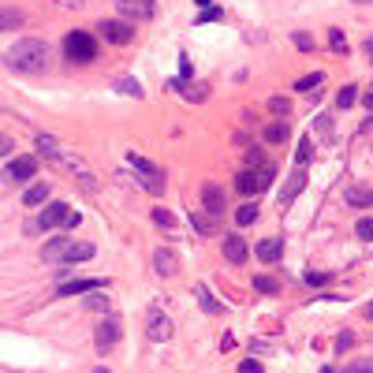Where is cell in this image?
Wrapping results in <instances>:
<instances>
[{
	"label": "cell",
	"mask_w": 373,
	"mask_h": 373,
	"mask_svg": "<svg viewBox=\"0 0 373 373\" xmlns=\"http://www.w3.org/2000/svg\"><path fill=\"white\" fill-rule=\"evenodd\" d=\"M355 235L366 239V243H373V217H362V221H358V224H355Z\"/></svg>",
	"instance_id": "27"
},
{
	"label": "cell",
	"mask_w": 373,
	"mask_h": 373,
	"mask_svg": "<svg viewBox=\"0 0 373 373\" xmlns=\"http://www.w3.org/2000/svg\"><path fill=\"white\" fill-rule=\"evenodd\" d=\"M310 157H313V142H310V138H303V142H299V153H295V161H299V165H306Z\"/></svg>",
	"instance_id": "31"
},
{
	"label": "cell",
	"mask_w": 373,
	"mask_h": 373,
	"mask_svg": "<svg viewBox=\"0 0 373 373\" xmlns=\"http://www.w3.org/2000/svg\"><path fill=\"white\" fill-rule=\"evenodd\" d=\"M247 165H257V168H262V165H265V161H262V150H250V153H247Z\"/></svg>",
	"instance_id": "40"
},
{
	"label": "cell",
	"mask_w": 373,
	"mask_h": 373,
	"mask_svg": "<svg viewBox=\"0 0 373 373\" xmlns=\"http://www.w3.org/2000/svg\"><path fill=\"white\" fill-rule=\"evenodd\" d=\"M262 262H277V257L284 254V239H277V235H269V239H262L257 243V250H254Z\"/></svg>",
	"instance_id": "15"
},
{
	"label": "cell",
	"mask_w": 373,
	"mask_h": 373,
	"mask_svg": "<svg viewBox=\"0 0 373 373\" xmlns=\"http://www.w3.org/2000/svg\"><path fill=\"white\" fill-rule=\"evenodd\" d=\"M86 306H94V310H101V306H108V299H105L101 291H90V299H86Z\"/></svg>",
	"instance_id": "36"
},
{
	"label": "cell",
	"mask_w": 373,
	"mask_h": 373,
	"mask_svg": "<svg viewBox=\"0 0 373 373\" xmlns=\"http://www.w3.org/2000/svg\"><path fill=\"white\" fill-rule=\"evenodd\" d=\"M254 221H257V202H247V206L235 209V224H239V228H247V224H254Z\"/></svg>",
	"instance_id": "22"
},
{
	"label": "cell",
	"mask_w": 373,
	"mask_h": 373,
	"mask_svg": "<svg viewBox=\"0 0 373 373\" xmlns=\"http://www.w3.org/2000/svg\"><path fill=\"white\" fill-rule=\"evenodd\" d=\"M343 373H373V358H358V362H351Z\"/></svg>",
	"instance_id": "32"
},
{
	"label": "cell",
	"mask_w": 373,
	"mask_h": 373,
	"mask_svg": "<svg viewBox=\"0 0 373 373\" xmlns=\"http://www.w3.org/2000/svg\"><path fill=\"white\" fill-rule=\"evenodd\" d=\"M0 19H4V30H16V26L23 23V16H19V11H11V8H4V16H0Z\"/></svg>",
	"instance_id": "33"
},
{
	"label": "cell",
	"mask_w": 373,
	"mask_h": 373,
	"mask_svg": "<svg viewBox=\"0 0 373 373\" xmlns=\"http://www.w3.org/2000/svg\"><path fill=\"white\" fill-rule=\"evenodd\" d=\"M328 49H333V52H347V38H343V30H336V26L328 30Z\"/></svg>",
	"instance_id": "26"
},
{
	"label": "cell",
	"mask_w": 373,
	"mask_h": 373,
	"mask_svg": "<svg viewBox=\"0 0 373 373\" xmlns=\"http://www.w3.org/2000/svg\"><path fill=\"white\" fill-rule=\"evenodd\" d=\"M153 269L161 272V277H172V272H176V254H172V250H157L153 254Z\"/></svg>",
	"instance_id": "18"
},
{
	"label": "cell",
	"mask_w": 373,
	"mask_h": 373,
	"mask_svg": "<svg viewBox=\"0 0 373 373\" xmlns=\"http://www.w3.org/2000/svg\"><path fill=\"white\" fill-rule=\"evenodd\" d=\"M213 19H221V8H206V11H202V19H198V23H213Z\"/></svg>",
	"instance_id": "39"
},
{
	"label": "cell",
	"mask_w": 373,
	"mask_h": 373,
	"mask_svg": "<svg viewBox=\"0 0 373 373\" xmlns=\"http://www.w3.org/2000/svg\"><path fill=\"white\" fill-rule=\"evenodd\" d=\"M127 161H131V168L138 172V176H165V172H161V168H153V165L146 161V157H135V153H131Z\"/></svg>",
	"instance_id": "23"
},
{
	"label": "cell",
	"mask_w": 373,
	"mask_h": 373,
	"mask_svg": "<svg viewBox=\"0 0 373 373\" xmlns=\"http://www.w3.org/2000/svg\"><path fill=\"white\" fill-rule=\"evenodd\" d=\"M362 105H366V108H369V112H373V86H369V90H366V94H362Z\"/></svg>",
	"instance_id": "42"
},
{
	"label": "cell",
	"mask_w": 373,
	"mask_h": 373,
	"mask_svg": "<svg viewBox=\"0 0 373 373\" xmlns=\"http://www.w3.org/2000/svg\"><path fill=\"white\" fill-rule=\"evenodd\" d=\"M8 67L11 71H23V75H38V71L49 67V45L38 38H26V41H16L8 49Z\"/></svg>",
	"instance_id": "1"
},
{
	"label": "cell",
	"mask_w": 373,
	"mask_h": 373,
	"mask_svg": "<svg viewBox=\"0 0 373 373\" xmlns=\"http://www.w3.org/2000/svg\"><path fill=\"white\" fill-rule=\"evenodd\" d=\"M34 172H38V161L34 157H16V161H8V172L4 176L11 183H26V179H34Z\"/></svg>",
	"instance_id": "8"
},
{
	"label": "cell",
	"mask_w": 373,
	"mask_h": 373,
	"mask_svg": "<svg viewBox=\"0 0 373 373\" xmlns=\"http://www.w3.org/2000/svg\"><path fill=\"white\" fill-rule=\"evenodd\" d=\"M355 4H369V0H355Z\"/></svg>",
	"instance_id": "46"
},
{
	"label": "cell",
	"mask_w": 373,
	"mask_h": 373,
	"mask_svg": "<svg viewBox=\"0 0 373 373\" xmlns=\"http://www.w3.org/2000/svg\"><path fill=\"white\" fill-rule=\"evenodd\" d=\"M343 202H347V206H373V191H362V186H347V191H343Z\"/></svg>",
	"instance_id": "20"
},
{
	"label": "cell",
	"mask_w": 373,
	"mask_h": 373,
	"mask_svg": "<svg viewBox=\"0 0 373 373\" xmlns=\"http://www.w3.org/2000/svg\"><path fill=\"white\" fill-rule=\"evenodd\" d=\"M116 340H120V321L116 318H105L101 325H97V333H94V347L105 355V351L116 347Z\"/></svg>",
	"instance_id": "6"
},
{
	"label": "cell",
	"mask_w": 373,
	"mask_h": 373,
	"mask_svg": "<svg viewBox=\"0 0 373 373\" xmlns=\"http://www.w3.org/2000/svg\"><path fill=\"white\" fill-rule=\"evenodd\" d=\"M318 86H321V71H313V75H306V79H299V82H295V90H303V94H318Z\"/></svg>",
	"instance_id": "24"
},
{
	"label": "cell",
	"mask_w": 373,
	"mask_h": 373,
	"mask_svg": "<svg viewBox=\"0 0 373 373\" xmlns=\"http://www.w3.org/2000/svg\"><path fill=\"white\" fill-rule=\"evenodd\" d=\"M239 373H262V362H257V358H247V362L239 366Z\"/></svg>",
	"instance_id": "38"
},
{
	"label": "cell",
	"mask_w": 373,
	"mask_h": 373,
	"mask_svg": "<svg viewBox=\"0 0 373 373\" xmlns=\"http://www.w3.org/2000/svg\"><path fill=\"white\" fill-rule=\"evenodd\" d=\"M153 221H157V224H165V228H172V224H176V217H172L168 209H153Z\"/></svg>",
	"instance_id": "35"
},
{
	"label": "cell",
	"mask_w": 373,
	"mask_h": 373,
	"mask_svg": "<svg viewBox=\"0 0 373 373\" xmlns=\"http://www.w3.org/2000/svg\"><path fill=\"white\" fill-rule=\"evenodd\" d=\"M269 108H272V112H277V116L284 120V116L291 112V101H288V97H272V101H269Z\"/></svg>",
	"instance_id": "29"
},
{
	"label": "cell",
	"mask_w": 373,
	"mask_h": 373,
	"mask_svg": "<svg viewBox=\"0 0 373 373\" xmlns=\"http://www.w3.org/2000/svg\"><path fill=\"white\" fill-rule=\"evenodd\" d=\"M97 30H101V38L112 41V45H131V41H135V26L131 23H120V19H105Z\"/></svg>",
	"instance_id": "5"
},
{
	"label": "cell",
	"mask_w": 373,
	"mask_h": 373,
	"mask_svg": "<svg viewBox=\"0 0 373 373\" xmlns=\"http://www.w3.org/2000/svg\"><path fill=\"white\" fill-rule=\"evenodd\" d=\"M94 373H108V369H105V366H97V369H94Z\"/></svg>",
	"instance_id": "45"
},
{
	"label": "cell",
	"mask_w": 373,
	"mask_h": 373,
	"mask_svg": "<svg viewBox=\"0 0 373 373\" xmlns=\"http://www.w3.org/2000/svg\"><path fill=\"white\" fill-rule=\"evenodd\" d=\"M306 284H313V288H321V284H328V272H306Z\"/></svg>",
	"instance_id": "37"
},
{
	"label": "cell",
	"mask_w": 373,
	"mask_h": 373,
	"mask_svg": "<svg viewBox=\"0 0 373 373\" xmlns=\"http://www.w3.org/2000/svg\"><path fill=\"white\" fill-rule=\"evenodd\" d=\"M351 343H355V336H351V333H343V336H340V340H336V347H340V351H343V347H351Z\"/></svg>",
	"instance_id": "41"
},
{
	"label": "cell",
	"mask_w": 373,
	"mask_h": 373,
	"mask_svg": "<svg viewBox=\"0 0 373 373\" xmlns=\"http://www.w3.org/2000/svg\"><path fill=\"white\" fill-rule=\"evenodd\" d=\"M116 8L123 19H135V23L157 16V0H116Z\"/></svg>",
	"instance_id": "7"
},
{
	"label": "cell",
	"mask_w": 373,
	"mask_h": 373,
	"mask_svg": "<svg viewBox=\"0 0 373 373\" xmlns=\"http://www.w3.org/2000/svg\"><path fill=\"white\" fill-rule=\"evenodd\" d=\"M303 186H306V172L299 168V172H291V176H288V186L280 191V206H291V202H295V194L303 191Z\"/></svg>",
	"instance_id": "12"
},
{
	"label": "cell",
	"mask_w": 373,
	"mask_h": 373,
	"mask_svg": "<svg viewBox=\"0 0 373 373\" xmlns=\"http://www.w3.org/2000/svg\"><path fill=\"white\" fill-rule=\"evenodd\" d=\"M168 336H172V321L165 318V313L153 310V313H150V340H153V343H165Z\"/></svg>",
	"instance_id": "13"
},
{
	"label": "cell",
	"mask_w": 373,
	"mask_h": 373,
	"mask_svg": "<svg viewBox=\"0 0 373 373\" xmlns=\"http://www.w3.org/2000/svg\"><path fill=\"white\" fill-rule=\"evenodd\" d=\"M194 295H198V303H202V310L209 313V318H217V313H221V303L213 299V291L206 288V284H194Z\"/></svg>",
	"instance_id": "17"
},
{
	"label": "cell",
	"mask_w": 373,
	"mask_h": 373,
	"mask_svg": "<svg viewBox=\"0 0 373 373\" xmlns=\"http://www.w3.org/2000/svg\"><path fill=\"white\" fill-rule=\"evenodd\" d=\"M116 90H120V94H131V97H142V86H138L135 79H120Z\"/></svg>",
	"instance_id": "30"
},
{
	"label": "cell",
	"mask_w": 373,
	"mask_h": 373,
	"mask_svg": "<svg viewBox=\"0 0 373 373\" xmlns=\"http://www.w3.org/2000/svg\"><path fill=\"white\" fill-rule=\"evenodd\" d=\"M369 318H373V306H369Z\"/></svg>",
	"instance_id": "48"
},
{
	"label": "cell",
	"mask_w": 373,
	"mask_h": 373,
	"mask_svg": "<svg viewBox=\"0 0 373 373\" xmlns=\"http://www.w3.org/2000/svg\"><path fill=\"white\" fill-rule=\"evenodd\" d=\"M71 243H75V239H49L45 247H41V257H45V262H64L67 250H71Z\"/></svg>",
	"instance_id": "14"
},
{
	"label": "cell",
	"mask_w": 373,
	"mask_h": 373,
	"mask_svg": "<svg viewBox=\"0 0 373 373\" xmlns=\"http://www.w3.org/2000/svg\"><path fill=\"white\" fill-rule=\"evenodd\" d=\"M191 224H194V232H202V235H209V232H213V213H202V209H191Z\"/></svg>",
	"instance_id": "21"
},
{
	"label": "cell",
	"mask_w": 373,
	"mask_h": 373,
	"mask_svg": "<svg viewBox=\"0 0 373 373\" xmlns=\"http://www.w3.org/2000/svg\"><path fill=\"white\" fill-rule=\"evenodd\" d=\"M101 288H108L105 280H71V284H60L56 295H60V299H67V295H90V291H101Z\"/></svg>",
	"instance_id": "9"
},
{
	"label": "cell",
	"mask_w": 373,
	"mask_h": 373,
	"mask_svg": "<svg viewBox=\"0 0 373 373\" xmlns=\"http://www.w3.org/2000/svg\"><path fill=\"white\" fill-rule=\"evenodd\" d=\"M269 183H272V168L269 165H262L257 172L247 168V172H239V176H235V186H239L243 194H262Z\"/></svg>",
	"instance_id": "4"
},
{
	"label": "cell",
	"mask_w": 373,
	"mask_h": 373,
	"mask_svg": "<svg viewBox=\"0 0 373 373\" xmlns=\"http://www.w3.org/2000/svg\"><path fill=\"white\" fill-rule=\"evenodd\" d=\"M202 209L213 213V217H221V213H224V191H221L217 183H206L202 186Z\"/></svg>",
	"instance_id": "10"
},
{
	"label": "cell",
	"mask_w": 373,
	"mask_h": 373,
	"mask_svg": "<svg viewBox=\"0 0 373 373\" xmlns=\"http://www.w3.org/2000/svg\"><path fill=\"white\" fill-rule=\"evenodd\" d=\"M254 288H257V291H265V295H272V291H277V280H269V277H254Z\"/></svg>",
	"instance_id": "34"
},
{
	"label": "cell",
	"mask_w": 373,
	"mask_h": 373,
	"mask_svg": "<svg viewBox=\"0 0 373 373\" xmlns=\"http://www.w3.org/2000/svg\"><path fill=\"white\" fill-rule=\"evenodd\" d=\"M194 4H198V8H213V0H194Z\"/></svg>",
	"instance_id": "44"
},
{
	"label": "cell",
	"mask_w": 373,
	"mask_h": 373,
	"mask_svg": "<svg viewBox=\"0 0 373 373\" xmlns=\"http://www.w3.org/2000/svg\"><path fill=\"white\" fill-rule=\"evenodd\" d=\"M64 52H67L71 64H90V60H97V45H94V38L86 34V30H71L64 38Z\"/></svg>",
	"instance_id": "2"
},
{
	"label": "cell",
	"mask_w": 373,
	"mask_h": 373,
	"mask_svg": "<svg viewBox=\"0 0 373 373\" xmlns=\"http://www.w3.org/2000/svg\"><path fill=\"white\" fill-rule=\"evenodd\" d=\"M38 224L45 228H79V213L71 209L67 202H49L45 209H41V217H38Z\"/></svg>",
	"instance_id": "3"
},
{
	"label": "cell",
	"mask_w": 373,
	"mask_h": 373,
	"mask_svg": "<svg viewBox=\"0 0 373 373\" xmlns=\"http://www.w3.org/2000/svg\"><path fill=\"white\" fill-rule=\"evenodd\" d=\"M247 239H243V235H224V257H228V262H232V265H243V262H247Z\"/></svg>",
	"instance_id": "11"
},
{
	"label": "cell",
	"mask_w": 373,
	"mask_h": 373,
	"mask_svg": "<svg viewBox=\"0 0 373 373\" xmlns=\"http://www.w3.org/2000/svg\"><path fill=\"white\" fill-rule=\"evenodd\" d=\"M321 373H336V369H321Z\"/></svg>",
	"instance_id": "47"
},
{
	"label": "cell",
	"mask_w": 373,
	"mask_h": 373,
	"mask_svg": "<svg viewBox=\"0 0 373 373\" xmlns=\"http://www.w3.org/2000/svg\"><path fill=\"white\" fill-rule=\"evenodd\" d=\"M366 52H369V60H373V38H366Z\"/></svg>",
	"instance_id": "43"
},
{
	"label": "cell",
	"mask_w": 373,
	"mask_h": 373,
	"mask_svg": "<svg viewBox=\"0 0 373 373\" xmlns=\"http://www.w3.org/2000/svg\"><path fill=\"white\" fill-rule=\"evenodd\" d=\"M355 101H358V86H343V90L336 94V105L340 108H351Z\"/></svg>",
	"instance_id": "25"
},
{
	"label": "cell",
	"mask_w": 373,
	"mask_h": 373,
	"mask_svg": "<svg viewBox=\"0 0 373 373\" xmlns=\"http://www.w3.org/2000/svg\"><path fill=\"white\" fill-rule=\"evenodd\" d=\"M288 135H291V127L284 123V120H272L265 127V142H272V146H277V142H288Z\"/></svg>",
	"instance_id": "19"
},
{
	"label": "cell",
	"mask_w": 373,
	"mask_h": 373,
	"mask_svg": "<svg viewBox=\"0 0 373 373\" xmlns=\"http://www.w3.org/2000/svg\"><path fill=\"white\" fill-rule=\"evenodd\" d=\"M45 202H49V183H45V179L34 183L30 191L23 194V206H26V209H38V206H45Z\"/></svg>",
	"instance_id": "16"
},
{
	"label": "cell",
	"mask_w": 373,
	"mask_h": 373,
	"mask_svg": "<svg viewBox=\"0 0 373 373\" xmlns=\"http://www.w3.org/2000/svg\"><path fill=\"white\" fill-rule=\"evenodd\" d=\"M291 41H295V49H303V52H313V38H310L306 30H295V34H291Z\"/></svg>",
	"instance_id": "28"
}]
</instances>
